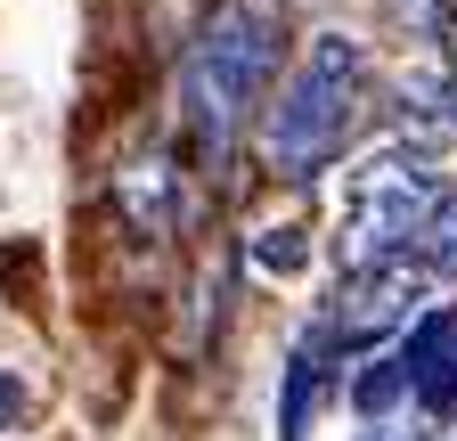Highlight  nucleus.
<instances>
[{
    "label": "nucleus",
    "instance_id": "1",
    "mask_svg": "<svg viewBox=\"0 0 457 441\" xmlns=\"http://www.w3.org/2000/svg\"><path fill=\"white\" fill-rule=\"evenodd\" d=\"M368 106V49L352 33H311L295 74L278 82V106H262V155L278 180H311L343 155Z\"/></svg>",
    "mask_w": 457,
    "mask_h": 441
},
{
    "label": "nucleus",
    "instance_id": "2",
    "mask_svg": "<svg viewBox=\"0 0 457 441\" xmlns=\"http://www.w3.org/2000/svg\"><path fill=\"white\" fill-rule=\"evenodd\" d=\"M278 66V17L262 0H220L204 17V33L188 41V66H180V98H188V131L220 155L237 139L245 106H262V82Z\"/></svg>",
    "mask_w": 457,
    "mask_h": 441
},
{
    "label": "nucleus",
    "instance_id": "3",
    "mask_svg": "<svg viewBox=\"0 0 457 441\" xmlns=\"http://www.w3.org/2000/svg\"><path fill=\"white\" fill-rule=\"evenodd\" d=\"M441 180H433V163L425 155H376L352 172V204H343V279H360V270H384V262H409V237H417V220L433 212Z\"/></svg>",
    "mask_w": 457,
    "mask_h": 441
},
{
    "label": "nucleus",
    "instance_id": "4",
    "mask_svg": "<svg viewBox=\"0 0 457 441\" xmlns=\"http://www.w3.org/2000/svg\"><path fill=\"white\" fill-rule=\"evenodd\" d=\"M425 287H433V279H425L417 262H384V270H360V279H343V295L327 303V319H319L311 352L327 360V352H368V344L400 336V327L417 319Z\"/></svg>",
    "mask_w": 457,
    "mask_h": 441
},
{
    "label": "nucleus",
    "instance_id": "5",
    "mask_svg": "<svg viewBox=\"0 0 457 441\" xmlns=\"http://www.w3.org/2000/svg\"><path fill=\"white\" fill-rule=\"evenodd\" d=\"M400 368H409V401L417 409H449L457 401V311H425L400 344Z\"/></svg>",
    "mask_w": 457,
    "mask_h": 441
},
{
    "label": "nucleus",
    "instance_id": "6",
    "mask_svg": "<svg viewBox=\"0 0 457 441\" xmlns=\"http://www.w3.org/2000/svg\"><path fill=\"white\" fill-rule=\"evenodd\" d=\"M114 212H123L139 237H171V220H180V172H171L163 155L131 163V172L114 180Z\"/></svg>",
    "mask_w": 457,
    "mask_h": 441
},
{
    "label": "nucleus",
    "instance_id": "7",
    "mask_svg": "<svg viewBox=\"0 0 457 441\" xmlns=\"http://www.w3.org/2000/svg\"><path fill=\"white\" fill-rule=\"evenodd\" d=\"M409 262L425 270V279H457V188H441V196H433V212L417 220Z\"/></svg>",
    "mask_w": 457,
    "mask_h": 441
},
{
    "label": "nucleus",
    "instance_id": "8",
    "mask_svg": "<svg viewBox=\"0 0 457 441\" xmlns=\"http://www.w3.org/2000/svg\"><path fill=\"white\" fill-rule=\"evenodd\" d=\"M319 352L303 344L295 352V368H286V409H278V441H311V409H319Z\"/></svg>",
    "mask_w": 457,
    "mask_h": 441
},
{
    "label": "nucleus",
    "instance_id": "9",
    "mask_svg": "<svg viewBox=\"0 0 457 441\" xmlns=\"http://www.w3.org/2000/svg\"><path fill=\"white\" fill-rule=\"evenodd\" d=\"M352 409L376 425V417H400V409H409V368H400V352H384L360 384H352Z\"/></svg>",
    "mask_w": 457,
    "mask_h": 441
},
{
    "label": "nucleus",
    "instance_id": "10",
    "mask_svg": "<svg viewBox=\"0 0 457 441\" xmlns=\"http://www.w3.org/2000/svg\"><path fill=\"white\" fill-rule=\"evenodd\" d=\"M303 262H311V229H295V220L253 237V270H270V279H295Z\"/></svg>",
    "mask_w": 457,
    "mask_h": 441
},
{
    "label": "nucleus",
    "instance_id": "11",
    "mask_svg": "<svg viewBox=\"0 0 457 441\" xmlns=\"http://www.w3.org/2000/svg\"><path fill=\"white\" fill-rule=\"evenodd\" d=\"M360 441H425V417H409V409H400V417H376Z\"/></svg>",
    "mask_w": 457,
    "mask_h": 441
},
{
    "label": "nucleus",
    "instance_id": "12",
    "mask_svg": "<svg viewBox=\"0 0 457 441\" xmlns=\"http://www.w3.org/2000/svg\"><path fill=\"white\" fill-rule=\"evenodd\" d=\"M17 409H25V384H17V376H0V425H9Z\"/></svg>",
    "mask_w": 457,
    "mask_h": 441
},
{
    "label": "nucleus",
    "instance_id": "13",
    "mask_svg": "<svg viewBox=\"0 0 457 441\" xmlns=\"http://www.w3.org/2000/svg\"><path fill=\"white\" fill-rule=\"evenodd\" d=\"M449 58H457V17H449Z\"/></svg>",
    "mask_w": 457,
    "mask_h": 441
}]
</instances>
